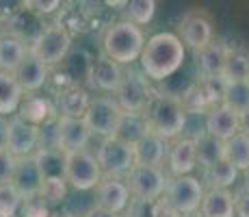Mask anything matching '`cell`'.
Wrapping results in <instances>:
<instances>
[{
	"instance_id": "37",
	"label": "cell",
	"mask_w": 249,
	"mask_h": 217,
	"mask_svg": "<svg viewBox=\"0 0 249 217\" xmlns=\"http://www.w3.org/2000/svg\"><path fill=\"white\" fill-rule=\"evenodd\" d=\"M20 206H22V197L13 189L11 182L0 185V217H18Z\"/></svg>"
},
{
	"instance_id": "29",
	"label": "cell",
	"mask_w": 249,
	"mask_h": 217,
	"mask_svg": "<svg viewBox=\"0 0 249 217\" xmlns=\"http://www.w3.org/2000/svg\"><path fill=\"white\" fill-rule=\"evenodd\" d=\"M223 161H228L236 172H245L249 167V135L238 130L234 137L223 141Z\"/></svg>"
},
{
	"instance_id": "16",
	"label": "cell",
	"mask_w": 249,
	"mask_h": 217,
	"mask_svg": "<svg viewBox=\"0 0 249 217\" xmlns=\"http://www.w3.org/2000/svg\"><path fill=\"white\" fill-rule=\"evenodd\" d=\"M165 165L169 176H189L197 167L195 158V146L191 137H178L174 141H167Z\"/></svg>"
},
{
	"instance_id": "33",
	"label": "cell",
	"mask_w": 249,
	"mask_h": 217,
	"mask_svg": "<svg viewBox=\"0 0 249 217\" xmlns=\"http://www.w3.org/2000/svg\"><path fill=\"white\" fill-rule=\"evenodd\" d=\"M195 87H197V91L202 94V98L206 100V104L210 109L221 104L223 91H226V80L221 76H202V79H197Z\"/></svg>"
},
{
	"instance_id": "44",
	"label": "cell",
	"mask_w": 249,
	"mask_h": 217,
	"mask_svg": "<svg viewBox=\"0 0 249 217\" xmlns=\"http://www.w3.org/2000/svg\"><path fill=\"white\" fill-rule=\"evenodd\" d=\"M83 217H119V215L108 213V211L100 209V206H91V209H87V211L83 213Z\"/></svg>"
},
{
	"instance_id": "1",
	"label": "cell",
	"mask_w": 249,
	"mask_h": 217,
	"mask_svg": "<svg viewBox=\"0 0 249 217\" xmlns=\"http://www.w3.org/2000/svg\"><path fill=\"white\" fill-rule=\"evenodd\" d=\"M186 48L174 33H156L150 39H145L143 52L139 57L141 61V72L150 80H160L174 76L184 63Z\"/></svg>"
},
{
	"instance_id": "38",
	"label": "cell",
	"mask_w": 249,
	"mask_h": 217,
	"mask_svg": "<svg viewBox=\"0 0 249 217\" xmlns=\"http://www.w3.org/2000/svg\"><path fill=\"white\" fill-rule=\"evenodd\" d=\"M124 217H156V200H139L130 197Z\"/></svg>"
},
{
	"instance_id": "3",
	"label": "cell",
	"mask_w": 249,
	"mask_h": 217,
	"mask_svg": "<svg viewBox=\"0 0 249 217\" xmlns=\"http://www.w3.org/2000/svg\"><path fill=\"white\" fill-rule=\"evenodd\" d=\"M145 46V33L143 28L122 20L107 26L102 35V55L119 65H132L139 61Z\"/></svg>"
},
{
	"instance_id": "20",
	"label": "cell",
	"mask_w": 249,
	"mask_h": 217,
	"mask_svg": "<svg viewBox=\"0 0 249 217\" xmlns=\"http://www.w3.org/2000/svg\"><path fill=\"white\" fill-rule=\"evenodd\" d=\"M91 102L89 91L83 85H70L56 91V115L61 118H83Z\"/></svg>"
},
{
	"instance_id": "42",
	"label": "cell",
	"mask_w": 249,
	"mask_h": 217,
	"mask_svg": "<svg viewBox=\"0 0 249 217\" xmlns=\"http://www.w3.org/2000/svg\"><path fill=\"white\" fill-rule=\"evenodd\" d=\"M13 170H16V157L9 154V150H2L0 152V185L11 182Z\"/></svg>"
},
{
	"instance_id": "4",
	"label": "cell",
	"mask_w": 249,
	"mask_h": 217,
	"mask_svg": "<svg viewBox=\"0 0 249 217\" xmlns=\"http://www.w3.org/2000/svg\"><path fill=\"white\" fill-rule=\"evenodd\" d=\"M70 48H71L70 31L61 22H52V24H46L44 31L39 33V37L28 46V52L35 59H39L46 67H50V65L63 63Z\"/></svg>"
},
{
	"instance_id": "26",
	"label": "cell",
	"mask_w": 249,
	"mask_h": 217,
	"mask_svg": "<svg viewBox=\"0 0 249 217\" xmlns=\"http://www.w3.org/2000/svg\"><path fill=\"white\" fill-rule=\"evenodd\" d=\"M226 50L221 41H210L208 46H204L202 50L195 52V61H197V70H199V79L202 76H219L226 59Z\"/></svg>"
},
{
	"instance_id": "40",
	"label": "cell",
	"mask_w": 249,
	"mask_h": 217,
	"mask_svg": "<svg viewBox=\"0 0 249 217\" xmlns=\"http://www.w3.org/2000/svg\"><path fill=\"white\" fill-rule=\"evenodd\" d=\"M22 7L26 11H31L33 16L41 18V16H48V13H54L56 9L61 7L59 0H48V2H41V0H28V2H22Z\"/></svg>"
},
{
	"instance_id": "50",
	"label": "cell",
	"mask_w": 249,
	"mask_h": 217,
	"mask_svg": "<svg viewBox=\"0 0 249 217\" xmlns=\"http://www.w3.org/2000/svg\"><path fill=\"white\" fill-rule=\"evenodd\" d=\"M245 83L249 85V70H247V76H245Z\"/></svg>"
},
{
	"instance_id": "17",
	"label": "cell",
	"mask_w": 249,
	"mask_h": 217,
	"mask_svg": "<svg viewBox=\"0 0 249 217\" xmlns=\"http://www.w3.org/2000/svg\"><path fill=\"white\" fill-rule=\"evenodd\" d=\"M122 76H124L122 65L111 61L108 57L100 55L95 61H91L87 79H89V83L93 87H98V89L115 94V89H117L119 83H122Z\"/></svg>"
},
{
	"instance_id": "15",
	"label": "cell",
	"mask_w": 249,
	"mask_h": 217,
	"mask_svg": "<svg viewBox=\"0 0 249 217\" xmlns=\"http://www.w3.org/2000/svg\"><path fill=\"white\" fill-rule=\"evenodd\" d=\"M41 182H44V176H41L39 165H37L33 154L31 157L16 158V170H13V176H11V185L20 194L22 202L39 196Z\"/></svg>"
},
{
	"instance_id": "35",
	"label": "cell",
	"mask_w": 249,
	"mask_h": 217,
	"mask_svg": "<svg viewBox=\"0 0 249 217\" xmlns=\"http://www.w3.org/2000/svg\"><path fill=\"white\" fill-rule=\"evenodd\" d=\"M124 13H126V22H130V24H135V26L141 28L143 24H147L152 18H154L156 2L154 0H132V2L126 4Z\"/></svg>"
},
{
	"instance_id": "14",
	"label": "cell",
	"mask_w": 249,
	"mask_h": 217,
	"mask_svg": "<svg viewBox=\"0 0 249 217\" xmlns=\"http://www.w3.org/2000/svg\"><path fill=\"white\" fill-rule=\"evenodd\" d=\"M130 202V191L124 178H108L102 176V180L95 187V206L108 211V213L122 215Z\"/></svg>"
},
{
	"instance_id": "19",
	"label": "cell",
	"mask_w": 249,
	"mask_h": 217,
	"mask_svg": "<svg viewBox=\"0 0 249 217\" xmlns=\"http://www.w3.org/2000/svg\"><path fill=\"white\" fill-rule=\"evenodd\" d=\"M204 130L208 135H213L214 139H219V141H228L230 137H234V135L241 130L238 115L234 113V111H230L228 107H223V104H219V107L210 109L208 113H206Z\"/></svg>"
},
{
	"instance_id": "5",
	"label": "cell",
	"mask_w": 249,
	"mask_h": 217,
	"mask_svg": "<svg viewBox=\"0 0 249 217\" xmlns=\"http://www.w3.org/2000/svg\"><path fill=\"white\" fill-rule=\"evenodd\" d=\"M152 91L154 89H152V85H150V79H147L141 70L130 65L128 70H124L122 83L115 89L113 98L124 113H141V111L145 109L147 100H150Z\"/></svg>"
},
{
	"instance_id": "23",
	"label": "cell",
	"mask_w": 249,
	"mask_h": 217,
	"mask_svg": "<svg viewBox=\"0 0 249 217\" xmlns=\"http://www.w3.org/2000/svg\"><path fill=\"white\" fill-rule=\"evenodd\" d=\"M202 217H234V200L230 189H206L199 202Z\"/></svg>"
},
{
	"instance_id": "2",
	"label": "cell",
	"mask_w": 249,
	"mask_h": 217,
	"mask_svg": "<svg viewBox=\"0 0 249 217\" xmlns=\"http://www.w3.org/2000/svg\"><path fill=\"white\" fill-rule=\"evenodd\" d=\"M141 115L145 119L147 133L160 137L162 141H174L182 137V130L186 128V113L182 109L180 96L174 94L152 91Z\"/></svg>"
},
{
	"instance_id": "39",
	"label": "cell",
	"mask_w": 249,
	"mask_h": 217,
	"mask_svg": "<svg viewBox=\"0 0 249 217\" xmlns=\"http://www.w3.org/2000/svg\"><path fill=\"white\" fill-rule=\"evenodd\" d=\"M20 211H22V217H52L50 215V206H48L39 196L31 197V200H24Z\"/></svg>"
},
{
	"instance_id": "47",
	"label": "cell",
	"mask_w": 249,
	"mask_h": 217,
	"mask_svg": "<svg viewBox=\"0 0 249 217\" xmlns=\"http://www.w3.org/2000/svg\"><path fill=\"white\" fill-rule=\"evenodd\" d=\"M180 217H202L199 211H193V213H186V215H180Z\"/></svg>"
},
{
	"instance_id": "46",
	"label": "cell",
	"mask_w": 249,
	"mask_h": 217,
	"mask_svg": "<svg viewBox=\"0 0 249 217\" xmlns=\"http://www.w3.org/2000/svg\"><path fill=\"white\" fill-rule=\"evenodd\" d=\"M238 124H241V133L249 135V109L245 111V113L238 115Z\"/></svg>"
},
{
	"instance_id": "41",
	"label": "cell",
	"mask_w": 249,
	"mask_h": 217,
	"mask_svg": "<svg viewBox=\"0 0 249 217\" xmlns=\"http://www.w3.org/2000/svg\"><path fill=\"white\" fill-rule=\"evenodd\" d=\"M234 200V215L236 217H249V189L245 185L238 187L232 194Z\"/></svg>"
},
{
	"instance_id": "48",
	"label": "cell",
	"mask_w": 249,
	"mask_h": 217,
	"mask_svg": "<svg viewBox=\"0 0 249 217\" xmlns=\"http://www.w3.org/2000/svg\"><path fill=\"white\" fill-rule=\"evenodd\" d=\"M245 187H247V189H249V167H247V170H245Z\"/></svg>"
},
{
	"instance_id": "22",
	"label": "cell",
	"mask_w": 249,
	"mask_h": 217,
	"mask_svg": "<svg viewBox=\"0 0 249 217\" xmlns=\"http://www.w3.org/2000/svg\"><path fill=\"white\" fill-rule=\"evenodd\" d=\"M18 118L24 119L31 126H44L48 119L56 118V109L52 107V102L48 98H41V96H24L20 107H18Z\"/></svg>"
},
{
	"instance_id": "8",
	"label": "cell",
	"mask_w": 249,
	"mask_h": 217,
	"mask_svg": "<svg viewBox=\"0 0 249 217\" xmlns=\"http://www.w3.org/2000/svg\"><path fill=\"white\" fill-rule=\"evenodd\" d=\"M124 111L119 109V104L115 102L113 96H95L91 98L87 113L83 115V122L87 124L91 137L98 135V137H113L115 128H117L119 119H122Z\"/></svg>"
},
{
	"instance_id": "30",
	"label": "cell",
	"mask_w": 249,
	"mask_h": 217,
	"mask_svg": "<svg viewBox=\"0 0 249 217\" xmlns=\"http://www.w3.org/2000/svg\"><path fill=\"white\" fill-rule=\"evenodd\" d=\"M238 172L230 165L228 161H217L214 165L206 167L202 174V187L206 189H230V187L236 182Z\"/></svg>"
},
{
	"instance_id": "24",
	"label": "cell",
	"mask_w": 249,
	"mask_h": 217,
	"mask_svg": "<svg viewBox=\"0 0 249 217\" xmlns=\"http://www.w3.org/2000/svg\"><path fill=\"white\" fill-rule=\"evenodd\" d=\"M193 139L195 146V158H197V165L206 170V167L214 165L217 161H223V141L214 139L213 135H208L206 130H199Z\"/></svg>"
},
{
	"instance_id": "12",
	"label": "cell",
	"mask_w": 249,
	"mask_h": 217,
	"mask_svg": "<svg viewBox=\"0 0 249 217\" xmlns=\"http://www.w3.org/2000/svg\"><path fill=\"white\" fill-rule=\"evenodd\" d=\"M91 133L83 118H56V150L68 154L87 150Z\"/></svg>"
},
{
	"instance_id": "11",
	"label": "cell",
	"mask_w": 249,
	"mask_h": 217,
	"mask_svg": "<svg viewBox=\"0 0 249 217\" xmlns=\"http://www.w3.org/2000/svg\"><path fill=\"white\" fill-rule=\"evenodd\" d=\"M126 185L130 191V197L139 200H159L165 194L167 174L162 167L152 165H132V170L126 174Z\"/></svg>"
},
{
	"instance_id": "7",
	"label": "cell",
	"mask_w": 249,
	"mask_h": 217,
	"mask_svg": "<svg viewBox=\"0 0 249 217\" xmlns=\"http://www.w3.org/2000/svg\"><path fill=\"white\" fill-rule=\"evenodd\" d=\"M93 157L98 161L102 176L108 178H126V174L135 165L132 146L119 141L117 137H104Z\"/></svg>"
},
{
	"instance_id": "6",
	"label": "cell",
	"mask_w": 249,
	"mask_h": 217,
	"mask_svg": "<svg viewBox=\"0 0 249 217\" xmlns=\"http://www.w3.org/2000/svg\"><path fill=\"white\" fill-rule=\"evenodd\" d=\"M63 178L74 189L89 191L102 180V172L93 154L89 150H78L63 154Z\"/></svg>"
},
{
	"instance_id": "10",
	"label": "cell",
	"mask_w": 249,
	"mask_h": 217,
	"mask_svg": "<svg viewBox=\"0 0 249 217\" xmlns=\"http://www.w3.org/2000/svg\"><path fill=\"white\" fill-rule=\"evenodd\" d=\"M182 41L184 48H191L193 52L202 50L213 41V18L204 9H191L178 22V31L174 33Z\"/></svg>"
},
{
	"instance_id": "13",
	"label": "cell",
	"mask_w": 249,
	"mask_h": 217,
	"mask_svg": "<svg viewBox=\"0 0 249 217\" xmlns=\"http://www.w3.org/2000/svg\"><path fill=\"white\" fill-rule=\"evenodd\" d=\"M37 126H31L18 115H11L7 119V150L16 158L31 157L37 152Z\"/></svg>"
},
{
	"instance_id": "25",
	"label": "cell",
	"mask_w": 249,
	"mask_h": 217,
	"mask_svg": "<svg viewBox=\"0 0 249 217\" xmlns=\"http://www.w3.org/2000/svg\"><path fill=\"white\" fill-rule=\"evenodd\" d=\"M26 50L28 48L18 37H13L9 31H0V72L13 74L26 55Z\"/></svg>"
},
{
	"instance_id": "34",
	"label": "cell",
	"mask_w": 249,
	"mask_h": 217,
	"mask_svg": "<svg viewBox=\"0 0 249 217\" xmlns=\"http://www.w3.org/2000/svg\"><path fill=\"white\" fill-rule=\"evenodd\" d=\"M35 161L44 178H63V152L59 150H37Z\"/></svg>"
},
{
	"instance_id": "18",
	"label": "cell",
	"mask_w": 249,
	"mask_h": 217,
	"mask_svg": "<svg viewBox=\"0 0 249 217\" xmlns=\"http://www.w3.org/2000/svg\"><path fill=\"white\" fill-rule=\"evenodd\" d=\"M13 76H16L18 85L22 87L24 94H33V91H39L41 87L46 85L48 67L26 50L24 59L20 61V65L16 67V72H13Z\"/></svg>"
},
{
	"instance_id": "36",
	"label": "cell",
	"mask_w": 249,
	"mask_h": 217,
	"mask_svg": "<svg viewBox=\"0 0 249 217\" xmlns=\"http://www.w3.org/2000/svg\"><path fill=\"white\" fill-rule=\"evenodd\" d=\"M65 196H68V182H65V178H44L41 189H39V197L48 206L61 204Z\"/></svg>"
},
{
	"instance_id": "32",
	"label": "cell",
	"mask_w": 249,
	"mask_h": 217,
	"mask_svg": "<svg viewBox=\"0 0 249 217\" xmlns=\"http://www.w3.org/2000/svg\"><path fill=\"white\" fill-rule=\"evenodd\" d=\"M223 107H228L230 111H234L236 115L245 113L249 109V85L245 80L238 83H226V91H223Z\"/></svg>"
},
{
	"instance_id": "31",
	"label": "cell",
	"mask_w": 249,
	"mask_h": 217,
	"mask_svg": "<svg viewBox=\"0 0 249 217\" xmlns=\"http://www.w3.org/2000/svg\"><path fill=\"white\" fill-rule=\"evenodd\" d=\"M143 135H147V126H145L143 115L141 113H122V119H119L113 137H117L119 141L128 143V146H135Z\"/></svg>"
},
{
	"instance_id": "49",
	"label": "cell",
	"mask_w": 249,
	"mask_h": 217,
	"mask_svg": "<svg viewBox=\"0 0 249 217\" xmlns=\"http://www.w3.org/2000/svg\"><path fill=\"white\" fill-rule=\"evenodd\" d=\"M65 217H83V215H76V213H70V215H65Z\"/></svg>"
},
{
	"instance_id": "27",
	"label": "cell",
	"mask_w": 249,
	"mask_h": 217,
	"mask_svg": "<svg viewBox=\"0 0 249 217\" xmlns=\"http://www.w3.org/2000/svg\"><path fill=\"white\" fill-rule=\"evenodd\" d=\"M247 70H249V52L243 50V48H228L219 76L226 83H238V80H245Z\"/></svg>"
},
{
	"instance_id": "51",
	"label": "cell",
	"mask_w": 249,
	"mask_h": 217,
	"mask_svg": "<svg viewBox=\"0 0 249 217\" xmlns=\"http://www.w3.org/2000/svg\"><path fill=\"white\" fill-rule=\"evenodd\" d=\"M52 217H54V215H52Z\"/></svg>"
},
{
	"instance_id": "43",
	"label": "cell",
	"mask_w": 249,
	"mask_h": 217,
	"mask_svg": "<svg viewBox=\"0 0 249 217\" xmlns=\"http://www.w3.org/2000/svg\"><path fill=\"white\" fill-rule=\"evenodd\" d=\"M156 217H180V213L165 197H159V200H156Z\"/></svg>"
},
{
	"instance_id": "21",
	"label": "cell",
	"mask_w": 249,
	"mask_h": 217,
	"mask_svg": "<svg viewBox=\"0 0 249 217\" xmlns=\"http://www.w3.org/2000/svg\"><path fill=\"white\" fill-rule=\"evenodd\" d=\"M165 154H167V141L160 137L147 133L132 146V157H135V165H152L162 167L165 165Z\"/></svg>"
},
{
	"instance_id": "45",
	"label": "cell",
	"mask_w": 249,
	"mask_h": 217,
	"mask_svg": "<svg viewBox=\"0 0 249 217\" xmlns=\"http://www.w3.org/2000/svg\"><path fill=\"white\" fill-rule=\"evenodd\" d=\"M7 150V118H0V152Z\"/></svg>"
},
{
	"instance_id": "28",
	"label": "cell",
	"mask_w": 249,
	"mask_h": 217,
	"mask_svg": "<svg viewBox=\"0 0 249 217\" xmlns=\"http://www.w3.org/2000/svg\"><path fill=\"white\" fill-rule=\"evenodd\" d=\"M22 98H24V91L18 85L16 76L9 74V72H0V118L18 113Z\"/></svg>"
},
{
	"instance_id": "9",
	"label": "cell",
	"mask_w": 249,
	"mask_h": 217,
	"mask_svg": "<svg viewBox=\"0 0 249 217\" xmlns=\"http://www.w3.org/2000/svg\"><path fill=\"white\" fill-rule=\"evenodd\" d=\"M167 202L178 211L180 215L193 213L199 209V202L204 197V187L199 178L195 176H167L165 194H162Z\"/></svg>"
}]
</instances>
